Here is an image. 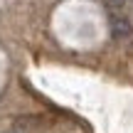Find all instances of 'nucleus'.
<instances>
[{
    "mask_svg": "<svg viewBox=\"0 0 133 133\" xmlns=\"http://www.w3.org/2000/svg\"><path fill=\"white\" fill-rule=\"evenodd\" d=\"M109 25H111V35H114L116 39H123V37H128L131 35V20L128 17H123V15H111L109 17Z\"/></svg>",
    "mask_w": 133,
    "mask_h": 133,
    "instance_id": "f257e3e1",
    "label": "nucleus"
},
{
    "mask_svg": "<svg viewBox=\"0 0 133 133\" xmlns=\"http://www.w3.org/2000/svg\"><path fill=\"white\" fill-rule=\"evenodd\" d=\"M114 3H126V0H114Z\"/></svg>",
    "mask_w": 133,
    "mask_h": 133,
    "instance_id": "f03ea898",
    "label": "nucleus"
}]
</instances>
